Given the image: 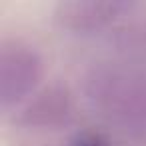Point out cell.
<instances>
[{"label": "cell", "instance_id": "obj_6", "mask_svg": "<svg viewBox=\"0 0 146 146\" xmlns=\"http://www.w3.org/2000/svg\"><path fill=\"white\" fill-rule=\"evenodd\" d=\"M72 146H108L106 138L94 130H82L72 138Z\"/></svg>", "mask_w": 146, "mask_h": 146}, {"label": "cell", "instance_id": "obj_3", "mask_svg": "<svg viewBox=\"0 0 146 146\" xmlns=\"http://www.w3.org/2000/svg\"><path fill=\"white\" fill-rule=\"evenodd\" d=\"M134 10H138V4L126 0H68L56 6L54 20L70 34L88 36L114 30Z\"/></svg>", "mask_w": 146, "mask_h": 146}, {"label": "cell", "instance_id": "obj_4", "mask_svg": "<svg viewBox=\"0 0 146 146\" xmlns=\"http://www.w3.org/2000/svg\"><path fill=\"white\" fill-rule=\"evenodd\" d=\"M76 118V102L64 84H48L22 104L14 122L26 130H64Z\"/></svg>", "mask_w": 146, "mask_h": 146}, {"label": "cell", "instance_id": "obj_1", "mask_svg": "<svg viewBox=\"0 0 146 146\" xmlns=\"http://www.w3.org/2000/svg\"><path fill=\"white\" fill-rule=\"evenodd\" d=\"M82 92L104 124L130 136H146V58L96 60L82 76Z\"/></svg>", "mask_w": 146, "mask_h": 146}, {"label": "cell", "instance_id": "obj_2", "mask_svg": "<svg viewBox=\"0 0 146 146\" xmlns=\"http://www.w3.org/2000/svg\"><path fill=\"white\" fill-rule=\"evenodd\" d=\"M44 78V60L20 38L0 40V106L10 110L28 102Z\"/></svg>", "mask_w": 146, "mask_h": 146}, {"label": "cell", "instance_id": "obj_5", "mask_svg": "<svg viewBox=\"0 0 146 146\" xmlns=\"http://www.w3.org/2000/svg\"><path fill=\"white\" fill-rule=\"evenodd\" d=\"M134 12L108 32L114 56L146 58V14L138 16Z\"/></svg>", "mask_w": 146, "mask_h": 146}]
</instances>
